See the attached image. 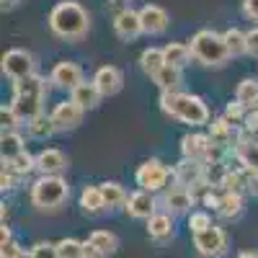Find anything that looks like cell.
Segmentation results:
<instances>
[{
	"instance_id": "cell-1",
	"label": "cell",
	"mask_w": 258,
	"mask_h": 258,
	"mask_svg": "<svg viewBox=\"0 0 258 258\" xmlns=\"http://www.w3.org/2000/svg\"><path fill=\"white\" fill-rule=\"evenodd\" d=\"M88 29H91V16L75 0H62L49 11V31L57 39L78 41L88 34Z\"/></svg>"
},
{
	"instance_id": "cell-2",
	"label": "cell",
	"mask_w": 258,
	"mask_h": 258,
	"mask_svg": "<svg viewBox=\"0 0 258 258\" xmlns=\"http://www.w3.org/2000/svg\"><path fill=\"white\" fill-rule=\"evenodd\" d=\"M47 80L41 75H29L24 80H16L13 83V98H11V106L13 111L18 114L21 121H31L34 116L44 114V98H47Z\"/></svg>"
},
{
	"instance_id": "cell-3",
	"label": "cell",
	"mask_w": 258,
	"mask_h": 258,
	"mask_svg": "<svg viewBox=\"0 0 258 258\" xmlns=\"http://www.w3.org/2000/svg\"><path fill=\"white\" fill-rule=\"evenodd\" d=\"M160 109L170 119H178L188 126H204L209 124V109L199 96L181 93V91H165L160 93Z\"/></svg>"
},
{
	"instance_id": "cell-4",
	"label": "cell",
	"mask_w": 258,
	"mask_h": 258,
	"mask_svg": "<svg viewBox=\"0 0 258 258\" xmlns=\"http://www.w3.org/2000/svg\"><path fill=\"white\" fill-rule=\"evenodd\" d=\"M188 47H191L194 59L202 62L204 68H222V64H227V59L232 57L225 36L217 34V31H212V29L197 31V34L191 36Z\"/></svg>"
},
{
	"instance_id": "cell-5",
	"label": "cell",
	"mask_w": 258,
	"mask_h": 258,
	"mask_svg": "<svg viewBox=\"0 0 258 258\" xmlns=\"http://www.w3.org/2000/svg\"><path fill=\"white\" fill-rule=\"evenodd\" d=\"M29 197L39 212H57L70 199V183L62 176H39L29 188Z\"/></svg>"
},
{
	"instance_id": "cell-6",
	"label": "cell",
	"mask_w": 258,
	"mask_h": 258,
	"mask_svg": "<svg viewBox=\"0 0 258 258\" xmlns=\"http://www.w3.org/2000/svg\"><path fill=\"white\" fill-rule=\"evenodd\" d=\"M137 186L145 191H165L168 183H173V168L163 165L158 158H150L137 168Z\"/></svg>"
},
{
	"instance_id": "cell-7",
	"label": "cell",
	"mask_w": 258,
	"mask_h": 258,
	"mask_svg": "<svg viewBox=\"0 0 258 258\" xmlns=\"http://www.w3.org/2000/svg\"><path fill=\"white\" fill-rule=\"evenodd\" d=\"M194 248H197V253L202 258H220L230 248L227 232L220 225H209L202 232H194Z\"/></svg>"
},
{
	"instance_id": "cell-8",
	"label": "cell",
	"mask_w": 258,
	"mask_h": 258,
	"mask_svg": "<svg viewBox=\"0 0 258 258\" xmlns=\"http://www.w3.org/2000/svg\"><path fill=\"white\" fill-rule=\"evenodd\" d=\"M34 68H36L34 54L26 52V49H18V47H16V49H8V52L3 54V75H8L13 83L34 75Z\"/></svg>"
},
{
	"instance_id": "cell-9",
	"label": "cell",
	"mask_w": 258,
	"mask_h": 258,
	"mask_svg": "<svg viewBox=\"0 0 258 258\" xmlns=\"http://www.w3.org/2000/svg\"><path fill=\"white\" fill-rule=\"evenodd\" d=\"M49 116H52V121H54V126H57V132H70V129H75V126L83 124L85 109H83L80 103H75V101L70 98V101L57 103Z\"/></svg>"
},
{
	"instance_id": "cell-10",
	"label": "cell",
	"mask_w": 258,
	"mask_h": 258,
	"mask_svg": "<svg viewBox=\"0 0 258 258\" xmlns=\"http://www.w3.org/2000/svg\"><path fill=\"white\" fill-rule=\"evenodd\" d=\"M124 209H126V214H129L132 220H150V217H153V214L158 212V199H155L153 191L140 188V191H132V194H129V199H126Z\"/></svg>"
},
{
	"instance_id": "cell-11",
	"label": "cell",
	"mask_w": 258,
	"mask_h": 258,
	"mask_svg": "<svg viewBox=\"0 0 258 258\" xmlns=\"http://www.w3.org/2000/svg\"><path fill=\"white\" fill-rule=\"evenodd\" d=\"M49 83L54 88H62V91H75L78 85L83 83V70L80 64L70 62V59H62L52 68V75H49Z\"/></svg>"
},
{
	"instance_id": "cell-12",
	"label": "cell",
	"mask_w": 258,
	"mask_h": 258,
	"mask_svg": "<svg viewBox=\"0 0 258 258\" xmlns=\"http://www.w3.org/2000/svg\"><path fill=\"white\" fill-rule=\"evenodd\" d=\"M114 31L121 41H135L142 31V18H140V11H132V8H124L114 16Z\"/></svg>"
},
{
	"instance_id": "cell-13",
	"label": "cell",
	"mask_w": 258,
	"mask_h": 258,
	"mask_svg": "<svg viewBox=\"0 0 258 258\" xmlns=\"http://www.w3.org/2000/svg\"><path fill=\"white\" fill-rule=\"evenodd\" d=\"M140 18H142V31H145V34H150V36L163 34V31L168 29V24H170L168 11H165V8H160V6H155V3L142 6V8H140Z\"/></svg>"
},
{
	"instance_id": "cell-14",
	"label": "cell",
	"mask_w": 258,
	"mask_h": 258,
	"mask_svg": "<svg viewBox=\"0 0 258 258\" xmlns=\"http://www.w3.org/2000/svg\"><path fill=\"white\" fill-rule=\"evenodd\" d=\"M194 202H197V199H194L191 188L188 186H181V183L168 186L165 188V197H163V204H165V209L170 214H186V212H191Z\"/></svg>"
},
{
	"instance_id": "cell-15",
	"label": "cell",
	"mask_w": 258,
	"mask_h": 258,
	"mask_svg": "<svg viewBox=\"0 0 258 258\" xmlns=\"http://www.w3.org/2000/svg\"><path fill=\"white\" fill-rule=\"evenodd\" d=\"M36 170L41 176H62L68 170V155L57 147H47L36 155Z\"/></svg>"
},
{
	"instance_id": "cell-16",
	"label": "cell",
	"mask_w": 258,
	"mask_h": 258,
	"mask_svg": "<svg viewBox=\"0 0 258 258\" xmlns=\"http://www.w3.org/2000/svg\"><path fill=\"white\" fill-rule=\"evenodd\" d=\"M147 235H150V240H155V243H168L176 235L173 214L170 212H155L153 217L147 220Z\"/></svg>"
},
{
	"instance_id": "cell-17",
	"label": "cell",
	"mask_w": 258,
	"mask_h": 258,
	"mask_svg": "<svg viewBox=\"0 0 258 258\" xmlns=\"http://www.w3.org/2000/svg\"><path fill=\"white\" fill-rule=\"evenodd\" d=\"M93 83L98 85L101 96H116L124 88V75H121L119 68H114V64H103V68L96 70Z\"/></svg>"
},
{
	"instance_id": "cell-18",
	"label": "cell",
	"mask_w": 258,
	"mask_h": 258,
	"mask_svg": "<svg viewBox=\"0 0 258 258\" xmlns=\"http://www.w3.org/2000/svg\"><path fill=\"white\" fill-rule=\"evenodd\" d=\"M235 150V158H238L240 165L250 168L258 173V137H250L245 129H240V135H238V145L232 147Z\"/></svg>"
},
{
	"instance_id": "cell-19",
	"label": "cell",
	"mask_w": 258,
	"mask_h": 258,
	"mask_svg": "<svg viewBox=\"0 0 258 258\" xmlns=\"http://www.w3.org/2000/svg\"><path fill=\"white\" fill-rule=\"evenodd\" d=\"M209 145H212V140H209L207 135L191 132V135H183V137H181V153H183V158H188V160L207 163Z\"/></svg>"
},
{
	"instance_id": "cell-20",
	"label": "cell",
	"mask_w": 258,
	"mask_h": 258,
	"mask_svg": "<svg viewBox=\"0 0 258 258\" xmlns=\"http://www.w3.org/2000/svg\"><path fill=\"white\" fill-rule=\"evenodd\" d=\"M199 181H204V163L183 158L173 168V183H181V186H188L191 188L194 183H199Z\"/></svg>"
},
{
	"instance_id": "cell-21",
	"label": "cell",
	"mask_w": 258,
	"mask_h": 258,
	"mask_svg": "<svg viewBox=\"0 0 258 258\" xmlns=\"http://www.w3.org/2000/svg\"><path fill=\"white\" fill-rule=\"evenodd\" d=\"M238 129H235V124L232 121H227L225 116L222 119H214L212 124H209V140L214 142V145H222V147H235L238 145Z\"/></svg>"
},
{
	"instance_id": "cell-22",
	"label": "cell",
	"mask_w": 258,
	"mask_h": 258,
	"mask_svg": "<svg viewBox=\"0 0 258 258\" xmlns=\"http://www.w3.org/2000/svg\"><path fill=\"white\" fill-rule=\"evenodd\" d=\"M70 98H73L75 103H80L85 111H91V109H96V106L101 103L103 96H101L98 85H96L93 80H91V83H88V80H83L75 91H70Z\"/></svg>"
},
{
	"instance_id": "cell-23",
	"label": "cell",
	"mask_w": 258,
	"mask_h": 258,
	"mask_svg": "<svg viewBox=\"0 0 258 258\" xmlns=\"http://www.w3.org/2000/svg\"><path fill=\"white\" fill-rule=\"evenodd\" d=\"M245 209V199H243V194L238 191H225L222 188V202H220V209L217 214L222 220H238L240 214Z\"/></svg>"
},
{
	"instance_id": "cell-24",
	"label": "cell",
	"mask_w": 258,
	"mask_h": 258,
	"mask_svg": "<svg viewBox=\"0 0 258 258\" xmlns=\"http://www.w3.org/2000/svg\"><path fill=\"white\" fill-rule=\"evenodd\" d=\"M80 209L85 214H101L106 212V202H103V191H101V183L98 186H85L80 191Z\"/></svg>"
},
{
	"instance_id": "cell-25",
	"label": "cell",
	"mask_w": 258,
	"mask_h": 258,
	"mask_svg": "<svg viewBox=\"0 0 258 258\" xmlns=\"http://www.w3.org/2000/svg\"><path fill=\"white\" fill-rule=\"evenodd\" d=\"M163 54H165V64H170V68H178L183 70L186 64L191 62V47L188 44H181V41H170V44L163 47Z\"/></svg>"
},
{
	"instance_id": "cell-26",
	"label": "cell",
	"mask_w": 258,
	"mask_h": 258,
	"mask_svg": "<svg viewBox=\"0 0 258 258\" xmlns=\"http://www.w3.org/2000/svg\"><path fill=\"white\" fill-rule=\"evenodd\" d=\"M140 68H142V73H145L147 78H155V75L165 68V54H163V49L147 47V49L140 54Z\"/></svg>"
},
{
	"instance_id": "cell-27",
	"label": "cell",
	"mask_w": 258,
	"mask_h": 258,
	"mask_svg": "<svg viewBox=\"0 0 258 258\" xmlns=\"http://www.w3.org/2000/svg\"><path fill=\"white\" fill-rule=\"evenodd\" d=\"M101 191H103V202H106V209H119L126 204L129 194L124 191V186L119 181H106L101 183Z\"/></svg>"
},
{
	"instance_id": "cell-28",
	"label": "cell",
	"mask_w": 258,
	"mask_h": 258,
	"mask_svg": "<svg viewBox=\"0 0 258 258\" xmlns=\"http://www.w3.org/2000/svg\"><path fill=\"white\" fill-rule=\"evenodd\" d=\"M88 243H93L103 258H106V255H114L116 248H119V238H116L111 230H93L91 238H88Z\"/></svg>"
},
{
	"instance_id": "cell-29",
	"label": "cell",
	"mask_w": 258,
	"mask_h": 258,
	"mask_svg": "<svg viewBox=\"0 0 258 258\" xmlns=\"http://www.w3.org/2000/svg\"><path fill=\"white\" fill-rule=\"evenodd\" d=\"M181 80H183L181 70H178V68H170V64H165V68L153 78V83L160 88V93H165V91H178V88H181Z\"/></svg>"
},
{
	"instance_id": "cell-30",
	"label": "cell",
	"mask_w": 258,
	"mask_h": 258,
	"mask_svg": "<svg viewBox=\"0 0 258 258\" xmlns=\"http://www.w3.org/2000/svg\"><path fill=\"white\" fill-rule=\"evenodd\" d=\"M26 126H29V135H31L34 140H49V137L57 132V126H54L52 116H47V114L34 116L31 121H26Z\"/></svg>"
},
{
	"instance_id": "cell-31",
	"label": "cell",
	"mask_w": 258,
	"mask_h": 258,
	"mask_svg": "<svg viewBox=\"0 0 258 258\" xmlns=\"http://www.w3.org/2000/svg\"><path fill=\"white\" fill-rule=\"evenodd\" d=\"M0 147H3V160H13L18 153H24V137H21L16 129H11V132H3V137H0Z\"/></svg>"
},
{
	"instance_id": "cell-32",
	"label": "cell",
	"mask_w": 258,
	"mask_h": 258,
	"mask_svg": "<svg viewBox=\"0 0 258 258\" xmlns=\"http://www.w3.org/2000/svg\"><path fill=\"white\" fill-rule=\"evenodd\" d=\"M225 41H227V47H230V54L232 57H240V54H248V39H245V31L240 29H227L225 34Z\"/></svg>"
},
{
	"instance_id": "cell-33",
	"label": "cell",
	"mask_w": 258,
	"mask_h": 258,
	"mask_svg": "<svg viewBox=\"0 0 258 258\" xmlns=\"http://www.w3.org/2000/svg\"><path fill=\"white\" fill-rule=\"evenodd\" d=\"M6 165H11L18 176H29L31 170H36V155H31L29 150H24V153H18L13 160H3Z\"/></svg>"
},
{
	"instance_id": "cell-34",
	"label": "cell",
	"mask_w": 258,
	"mask_h": 258,
	"mask_svg": "<svg viewBox=\"0 0 258 258\" xmlns=\"http://www.w3.org/2000/svg\"><path fill=\"white\" fill-rule=\"evenodd\" d=\"M235 98H238L240 103H245L248 109H250L253 101L258 98V80H253V78L240 80V83H238V88H235Z\"/></svg>"
},
{
	"instance_id": "cell-35",
	"label": "cell",
	"mask_w": 258,
	"mask_h": 258,
	"mask_svg": "<svg viewBox=\"0 0 258 258\" xmlns=\"http://www.w3.org/2000/svg\"><path fill=\"white\" fill-rule=\"evenodd\" d=\"M57 253H59V258H85V243H80L75 238H62L57 243Z\"/></svg>"
},
{
	"instance_id": "cell-36",
	"label": "cell",
	"mask_w": 258,
	"mask_h": 258,
	"mask_svg": "<svg viewBox=\"0 0 258 258\" xmlns=\"http://www.w3.org/2000/svg\"><path fill=\"white\" fill-rule=\"evenodd\" d=\"M225 119L227 121H232V124H245V119H248V106L245 103H240L238 98L235 101H230L227 103V109H225Z\"/></svg>"
},
{
	"instance_id": "cell-37",
	"label": "cell",
	"mask_w": 258,
	"mask_h": 258,
	"mask_svg": "<svg viewBox=\"0 0 258 258\" xmlns=\"http://www.w3.org/2000/svg\"><path fill=\"white\" fill-rule=\"evenodd\" d=\"M209 225H214L212 222V217H209V212H191L188 214V232L194 235V232H202V230H207Z\"/></svg>"
},
{
	"instance_id": "cell-38",
	"label": "cell",
	"mask_w": 258,
	"mask_h": 258,
	"mask_svg": "<svg viewBox=\"0 0 258 258\" xmlns=\"http://www.w3.org/2000/svg\"><path fill=\"white\" fill-rule=\"evenodd\" d=\"M31 255H34V258H59V253H57V243L39 240V243L31 245Z\"/></svg>"
},
{
	"instance_id": "cell-39",
	"label": "cell",
	"mask_w": 258,
	"mask_h": 258,
	"mask_svg": "<svg viewBox=\"0 0 258 258\" xmlns=\"http://www.w3.org/2000/svg\"><path fill=\"white\" fill-rule=\"evenodd\" d=\"M0 121H3V132H11V129H16L18 126V114L13 111V106L8 103V106H3V109H0Z\"/></svg>"
},
{
	"instance_id": "cell-40",
	"label": "cell",
	"mask_w": 258,
	"mask_h": 258,
	"mask_svg": "<svg viewBox=\"0 0 258 258\" xmlns=\"http://www.w3.org/2000/svg\"><path fill=\"white\" fill-rule=\"evenodd\" d=\"M18 173H16V170L11 168V165H6L3 163V176H0V188H3V191H11V188H16V183H18Z\"/></svg>"
},
{
	"instance_id": "cell-41",
	"label": "cell",
	"mask_w": 258,
	"mask_h": 258,
	"mask_svg": "<svg viewBox=\"0 0 258 258\" xmlns=\"http://www.w3.org/2000/svg\"><path fill=\"white\" fill-rule=\"evenodd\" d=\"M21 253H24V250H21V245H18L16 240H11V243H3V245H0V258H18Z\"/></svg>"
},
{
	"instance_id": "cell-42",
	"label": "cell",
	"mask_w": 258,
	"mask_h": 258,
	"mask_svg": "<svg viewBox=\"0 0 258 258\" xmlns=\"http://www.w3.org/2000/svg\"><path fill=\"white\" fill-rule=\"evenodd\" d=\"M243 16L248 21H258V0H243Z\"/></svg>"
},
{
	"instance_id": "cell-43",
	"label": "cell",
	"mask_w": 258,
	"mask_h": 258,
	"mask_svg": "<svg viewBox=\"0 0 258 258\" xmlns=\"http://www.w3.org/2000/svg\"><path fill=\"white\" fill-rule=\"evenodd\" d=\"M245 39H248V54L250 57H258V29L245 31Z\"/></svg>"
},
{
	"instance_id": "cell-44",
	"label": "cell",
	"mask_w": 258,
	"mask_h": 258,
	"mask_svg": "<svg viewBox=\"0 0 258 258\" xmlns=\"http://www.w3.org/2000/svg\"><path fill=\"white\" fill-rule=\"evenodd\" d=\"M13 240V232H11V227L3 222V227H0V245H3V243H11Z\"/></svg>"
},
{
	"instance_id": "cell-45",
	"label": "cell",
	"mask_w": 258,
	"mask_h": 258,
	"mask_svg": "<svg viewBox=\"0 0 258 258\" xmlns=\"http://www.w3.org/2000/svg\"><path fill=\"white\" fill-rule=\"evenodd\" d=\"M85 258H103V255L98 253V248H96L93 243H88V240H85Z\"/></svg>"
},
{
	"instance_id": "cell-46",
	"label": "cell",
	"mask_w": 258,
	"mask_h": 258,
	"mask_svg": "<svg viewBox=\"0 0 258 258\" xmlns=\"http://www.w3.org/2000/svg\"><path fill=\"white\" fill-rule=\"evenodd\" d=\"M238 258H258V253H255V250H245V253H240Z\"/></svg>"
},
{
	"instance_id": "cell-47",
	"label": "cell",
	"mask_w": 258,
	"mask_h": 258,
	"mask_svg": "<svg viewBox=\"0 0 258 258\" xmlns=\"http://www.w3.org/2000/svg\"><path fill=\"white\" fill-rule=\"evenodd\" d=\"M16 6V0H3V11H11Z\"/></svg>"
},
{
	"instance_id": "cell-48",
	"label": "cell",
	"mask_w": 258,
	"mask_h": 258,
	"mask_svg": "<svg viewBox=\"0 0 258 258\" xmlns=\"http://www.w3.org/2000/svg\"><path fill=\"white\" fill-rule=\"evenodd\" d=\"M18 258H34V255H31V250H24V253H21Z\"/></svg>"
}]
</instances>
